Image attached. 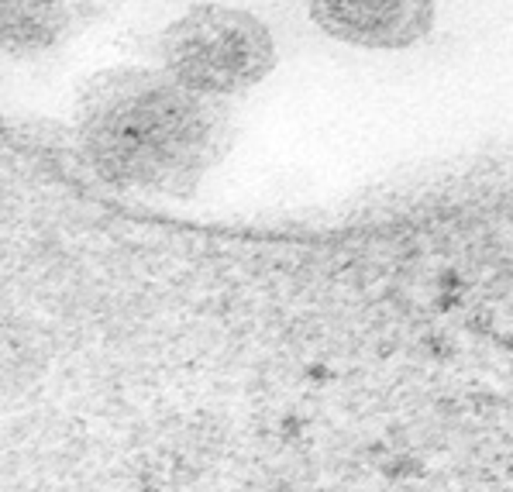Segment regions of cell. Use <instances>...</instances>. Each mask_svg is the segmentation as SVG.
Here are the masks:
<instances>
[{
    "label": "cell",
    "mask_w": 513,
    "mask_h": 492,
    "mask_svg": "<svg viewBox=\"0 0 513 492\" xmlns=\"http://www.w3.org/2000/svg\"><path fill=\"white\" fill-rule=\"evenodd\" d=\"M307 379H310V382H327V379H331V369L317 362V365H310V369H307Z\"/></svg>",
    "instance_id": "9"
},
{
    "label": "cell",
    "mask_w": 513,
    "mask_h": 492,
    "mask_svg": "<svg viewBox=\"0 0 513 492\" xmlns=\"http://www.w3.org/2000/svg\"><path fill=\"white\" fill-rule=\"evenodd\" d=\"M307 14L335 41L403 52L435 31V0H307Z\"/></svg>",
    "instance_id": "3"
},
{
    "label": "cell",
    "mask_w": 513,
    "mask_h": 492,
    "mask_svg": "<svg viewBox=\"0 0 513 492\" xmlns=\"http://www.w3.org/2000/svg\"><path fill=\"white\" fill-rule=\"evenodd\" d=\"M228 118L224 100L183 86L162 66H121L83 86L73 138L103 183L190 197L231 141Z\"/></svg>",
    "instance_id": "1"
},
{
    "label": "cell",
    "mask_w": 513,
    "mask_h": 492,
    "mask_svg": "<svg viewBox=\"0 0 513 492\" xmlns=\"http://www.w3.org/2000/svg\"><path fill=\"white\" fill-rule=\"evenodd\" d=\"M437 410L441 414H458V403L454 399H437Z\"/></svg>",
    "instance_id": "11"
},
{
    "label": "cell",
    "mask_w": 513,
    "mask_h": 492,
    "mask_svg": "<svg viewBox=\"0 0 513 492\" xmlns=\"http://www.w3.org/2000/svg\"><path fill=\"white\" fill-rule=\"evenodd\" d=\"M427 352L435 354V358H452L454 348L445 341V337H431V341H427Z\"/></svg>",
    "instance_id": "5"
},
{
    "label": "cell",
    "mask_w": 513,
    "mask_h": 492,
    "mask_svg": "<svg viewBox=\"0 0 513 492\" xmlns=\"http://www.w3.org/2000/svg\"><path fill=\"white\" fill-rule=\"evenodd\" d=\"M276 62L269 24L241 7L197 4L158 35V66L183 86L218 100L255 90Z\"/></svg>",
    "instance_id": "2"
},
{
    "label": "cell",
    "mask_w": 513,
    "mask_h": 492,
    "mask_svg": "<svg viewBox=\"0 0 513 492\" xmlns=\"http://www.w3.org/2000/svg\"><path fill=\"white\" fill-rule=\"evenodd\" d=\"M424 472H427V465H424L417 454H396V458H390V461L382 465V475H386V478H420Z\"/></svg>",
    "instance_id": "4"
},
{
    "label": "cell",
    "mask_w": 513,
    "mask_h": 492,
    "mask_svg": "<svg viewBox=\"0 0 513 492\" xmlns=\"http://www.w3.org/2000/svg\"><path fill=\"white\" fill-rule=\"evenodd\" d=\"M469 327H472L475 334H489L493 331V314H479L475 320H469Z\"/></svg>",
    "instance_id": "7"
},
{
    "label": "cell",
    "mask_w": 513,
    "mask_h": 492,
    "mask_svg": "<svg viewBox=\"0 0 513 492\" xmlns=\"http://www.w3.org/2000/svg\"><path fill=\"white\" fill-rule=\"evenodd\" d=\"M496 348H503V352H513V334H496Z\"/></svg>",
    "instance_id": "12"
},
{
    "label": "cell",
    "mask_w": 513,
    "mask_h": 492,
    "mask_svg": "<svg viewBox=\"0 0 513 492\" xmlns=\"http://www.w3.org/2000/svg\"><path fill=\"white\" fill-rule=\"evenodd\" d=\"M472 403H475V410H493V406H496V396H493V393H486V396L475 393Z\"/></svg>",
    "instance_id": "10"
},
{
    "label": "cell",
    "mask_w": 513,
    "mask_h": 492,
    "mask_svg": "<svg viewBox=\"0 0 513 492\" xmlns=\"http://www.w3.org/2000/svg\"><path fill=\"white\" fill-rule=\"evenodd\" d=\"M279 431H283V437H286V441H290V437H296V434L303 431V420H300V416H286V420H283V427H279Z\"/></svg>",
    "instance_id": "8"
},
{
    "label": "cell",
    "mask_w": 513,
    "mask_h": 492,
    "mask_svg": "<svg viewBox=\"0 0 513 492\" xmlns=\"http://www.w3.org/2000/svg\"><path fill=\"white\" fill-rule=\"evenodd\" d=\"M437 286H441V293H458V289H462V276L441 272V276H437Z\"/></svg>",
    "instance_id": "6"
}]
</instances>
